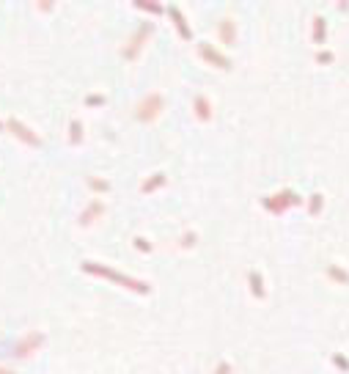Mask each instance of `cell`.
I'll return each mask as SVG.
<instances>
[{"mask_svg":"<svg viewBox=\"0 0 349 374\" xmlns=\"http://www.w3.org/2000/svg\"><path fill=\"white\" fill-rule=\"evenodd\" d=\"M270 209H275V212H281V209H286V207H292V204H300V196L294 190H281L275 198H270Z\"/></svg>","mask_w":349,"mask_h":374,"instance_id":"1","label":"cell"},{"mask_svg":"<svg viewBox=\"0 0 349 374\" xmlns=\"http://www.w3.org/2000/svg\"><path fill=\"white\" fill-rule=\"evenodd\" d=\"M324 39H327V20L316 14L313 17V44H324Z\"/></svg>","mask_w":349,"mask_h":374,"instance_id":"2","label":"cell"},{"mask_svg":"<svg viewBox=\"0 0 349 374\" xmlns=\"http://www.w3.org/2000/svg\"><path fill=\"white\" fill-rule=\"evenodd\" d=\"M324 272H327L333 280H338V284H349V272L341 264H327V270H324Z\"/></svg>","mask_w":349,"mask_h":374,"instance_id":"3","label":"cell"},{"mask_svg":"<svg viewBox=\"0 0 349 374\" xmlns=\"http://www.w3.org/2000/svg\"><path fill=\"white\" fill-rule=\"evenodd\" d=\"M322 207H324V196H322V193H313V196L308 198V212L319 215V212H322Z\"/></svg>","mask_w":349,"mask_h":374,"instance_id":"4","label":"cell"},{"mask_svg":"<svg viewBox=\"0 0 349 374\" xmlns=\"http://www.w3.org/2000/svg\"><path fill=\"white\" fill-rule=\"evenodd\" d=\"M333 363L338 366L341 371H349V360H346V355H344V352H333Z\"/></svg>","mask_w":349,"mask_h":374,"instance_id":"5","label":"cell"},{"mask_svg":"<svg viewBox=\"0 0 349 374\" xmlns=\"http://www.w3.org/2000/svg\"><path fill=\"white\" fill-rule=\"evenodd\" d=\"M333 58H335L333 50H319V52H316V61H319V63H330Z\"/></svg>","mask_w":349,"mask_h":374,"instance_id":"6","label":"cell"},{"mask_svg":"<svg viewBox=\"0 0 349 374\" xmlns=\"http://www.w3.org/2000/svg\"><path fill=\"white\" fill-rule=\"evenodd\" d=\"M250 280H253V289H256V295H261V292H264V289H261V278L253 272V275H250Z\"/></svg>","mask_w":349,"mask_h":374,"instance_id":"7","label":"cell"}]
</instances>
